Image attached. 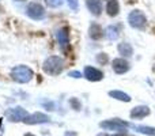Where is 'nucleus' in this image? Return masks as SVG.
I'll use <instances>...</instances> for the list:
<instances>
[{
	"label": "nucleus",
	"mask_w": 155,
	"mask_h": 136,
	"mask_svg": "<svg viewBox=\"0 0 155 136\" xmlns=\"http://www.w3.org/2000/svg\"><path fill=\"white\" fill-rule=\"evenodd\" d=\"M63 68H64V61L59 56H49L42 64L44 72L48 75H53V76L61 74Z\"/></svg>",
	"instance_id": "obj_1"
},
{
	"label": "nucleus",
	"mask_w": 155,
	"mask_h": 136,
	"mask_svg": "<svg viewBox=\"0 0 155 136\" xmlns=\"http://www.w3.org/2000/svg\"><path fill=\"white\" fill-rule=\"evenodd\" d=\"M11 78H12L14 82L16 83H27L30 82V80L33 79V76H34V72H33V69L30 67H27V65H16V67H14L11 69Z\"/></svg>",
	"instance_id": "obj_2"
},
{
	"label": "nucleus",
	"mask_w": 155,
	"mask_h": 136,
	"mask_svg": "<svg viewBox=\"0 0 155 136\" xmlns=\"http://www.w3.org/2000/svg\"><path fill=\"white\" fill-rule=\"evenodd\" d=\"M99 127L105 131H114V132H124L128 127H131V124L127 123V121H123L120 118H113V120H106V121H101L99 123Z\"/></svg>",
	"instance_id": "obj_3"
},
{
	"label": "nucleus",
	"mask_w": 155,
	"mask_h": 136,
	"mask_svg": "<svg viewBox=\"0 0 155 136\" xmlns=\"http://www.w3.org/2000/svg\"><path fill=\"white\" fill-rule=\"evenodd\" d=\"M128 23L131 27L137 30H143L146 26H147V18L146 15L139 10H134L129 12L128 15Z\"/></svg>",
	"instance_id": "obj_4"
},
{
	"label": "nucleus",
	"mask_w": 155,
	"mask_h": 136,
	"mask_svg": "<svg viewBox=\"0 0 155 136\" xmlns=\"http://www.w3.org/2000/svg\"><path fill=\"white\" fill-rule=\"evenodd\" d=\"M27 116H29V113L21 106L11 108V109L5 110V117H7V120L11 121V123H19V121H23Z\"/></svg>",
	"instance_id": "obj_5"
},
{
	"label": "nucleus",
	"mask_w": 155,
	"mask_h": 136,
	"mask_svg": "<svg viewBox=\"0 0 155 136\" xmlns=\"http://www.w3.org/2000/svg\"><path fill=\"white\" fill-rule=\"evenodd\" d=\"M26 14L29 18L34 19V21H40L45 16V8L40 3H29V5L26 7Z\"/></svg>",
	"instance_id": "obj_6"
},
{
	"label": "nucleus",
	"mask_w": 155,
	"mask_h": 136,
	"mask_svg": "<svg viewBox=\"0 0 155 136\" xmlns=\"http://www.w3.org/2000/svg\"><path fill=\"white\" fill-rule=\"evenodd\" d=\"M57 41H59V45L61 48V51H64L65 53L70 49V30L68 27H61V29L57 30Z\"/></svg>",
	"instance_id": "obj_7"
},
{
	"label": "nucleus",
	"mask_w": 155,
	"mask_h": 136,
	"mask_svg": "<svg viewBox=\"0 0 155 136\" xmlns=\"http://www.w3.org/2000/svg\"><path fill=\"white\" fill-rule=\"evenodd\" d=\"M51 121V117L45 113L41 112H35L33 114H29L26 118L23 120L25 124H30V125H34V124H44V123H49Z\"/></svg>",
	"instance_id": "obj_8"
},
{
	"label": "nucleus",
	"mask_w": 155,
	"mask_h": 136,
	"mask_svg": "<svg viewBox=\"0 0 155 136\" xmlns=\"http://www.w3.org/2000/svg\"><path fill=\"white\" fill-rule=\"evenodd\" d=\"M83 75H84V78L87 80H90V82H99V80L104 79V72L98 68L91 67V65L84 67V69H83Z\"/></svg>",
	"instance_id": "obj_9"
},
{
	"label": "nucleus",
	"mask_w": 155,
	"mask_h": 136,
	"mask_svg": "<svg viewBox=\"0 0 155 136\" xmlns=\"http://www.w3.org/2000/svg\"><path fill=\"white\" fill-rule=\"evenodd\" d=\"M151 113L150 108L144 106V105H140V106H136L131 110V118L132 120H142V118L147 117Z\"/></svg>",
	"instance_id": "obj_10"
},
{
	"label": "nucleus",
	"mask_w": 155,
	"mask_h": 136,
	"mask_svg": "<svg viewBox=\"0 0 155 136\" xmlns=\"http://www.w3.org/2000/svg\"><path fill=\"white\" fill-rule=\"evenodd\" d=\"M113 71L116 72L117 75H123L125 74L127 71H129V63L125 59H114L112 63Z\"/></svg>",
	"instance_id": "obj_11"
},
{
	"label": "nucleus",
	"mask_w": 155,
	"mask_h": 136,
	"mask_svg": "<svg viewBox=\"0 0 155 136\" xmlns=\"http://www.w3.org/2000/svg\"><path fill=\"white\" fill-rule=\"evenodd\" d=\"M86 5H87L88 11H90L94 16H99L102 14L101 0H86Z\"/></svg>",
	"instance_id": "obj_12"
},
{
	"label": "nucleus",
	"mask_w": 155,
	"mask_h": 136,
	"mask_svg": "<svg viewBox=\"0 0 155 136\" xmlns=\"http://www.w3.org/2000/svg\"><path fill=\"white\" fill-rule=\"evenodd\" d=\"M104 29L99 26L98 23H91L90 25V29H88V35H90L91 40L94 41H98L104 37Z\"/></svg>",
	"instance_id": "obj_13"
},
{
	"label": "nucleus",
	"mask_w": 155,
	"mask_h": 136,
	"mask_svg": "<svg viewBox=\"0 0 155 136\" xmlns=\"http://www.w3.org/2000/svg\"><path fill=\"white\" fill-rule=\"evenodd\" d=\"M106 12L109 16H116L120 12V4H118V0H107L106 3Z\"/></svg>",
	"instance_id": "obj_14"
},
{
	"label": "nucleus",
	"mask_w": 155,
	"mask_h": 136,
	"mask_svg": "<svg viewBox=\"0 0 155 136\" xmlns=\"http://www.w3.org/2000/svg\"><path fill=\"white\" fill-rule=\"evenodd\" d=\"M117 49H118V53H120L121 56H124V57H131L132 55H134V48H132V45L131 44H128V42L118 44Z\"/></svg>",
	"instance_id": "obj_15"
},
{
	"label": "nucleus",
	"mask_w": 155,
	"mask_h": 136,
	"mask_svg": "<svg viewBox=\"0 0 155 136\" xmlns=\"http://www.w3.org/2000/svg\"><path fill=\"white\" fill-rule=\"evenodd\" d=\"M109 97L117 99V101H123V102H131V99H132L127 93H124V91H120V90H112V91H109Z\"/></svg>",
	"instance_id": "obj_16"
},
{
	"label": "nucleus",
	"mask_w": 155,
	"mask_h": 136,
	"mask_svg": "<svg viewBox=\"0 0 155 136\" xmlns=\"http://www.w3.org/2000/svg\"><path fill=\"white\" fill-rule=\"evenodd\" d=\"M105 35L107 37V40L110 41H116L118 38V29L116 26H107L106 30H105Z\"/></svg>",
	"instance_id": "obj_17"
},
{
	"label": "nucleus",
	"mask_w": 155,
	"mask_h": 136,
	"mask_svg": "<svg viewBox=\"0 0 155 136\" xmlns=\"http://www.w3.org/2000/svg\"><path fill=\"white\" fill-rule=\"evenodd\" d=\"M137 132L140 134H144L148 136H155V128L154 127H147V125H136L135 127Z\"/></svg>",
	"instance_id": "obj_18"
},
{
	"label": "nucleus",
	"mask_w": 155,
	"mask_h": 136,
	"mask_svg": "<svg viewBox=\"0 0 155 136\" xmlns=\"http://www.w3.org/2000/svg\"><path fill=\"white\" fill-rule=\"evenodd\" d=\"M97 61H98V64L105 65L109 63V56L106 53H98L97 55Z\"/></svg>",
	"instance_id": "obj_19"
},
{
	"label": "nucleus",
	"mask_w": 155,
	"mask_h": 136,
	"mask_svg": "<svg viewBox=\"0 0 155 136\" xmlns=\"http://www.w3.org/2000/svg\"><path fill=\"white\" fill-rule=\"evenodd\" d=\"M46 5L51 8H57L63 4V0H45Z\"/></svg>",
	"instance_id": "obj_20"
},
{
	"label": "nucleus",
	"mask_w": 155,
	"mask_h": 136,
	"mask_svg": "<svg viewBox=\"0 0 155 136\" xmlns=\"http://www.w3.org/2000/svg\"><path fill=\"white\" fill-rule=\"evenodd\" d=\"M70 105L72 106V109H75V110L82 109V104H80V101L78 98H71L70 99Z\"/></svg>",
	"instance_id": "obj_21"
},
{
	"label": "nucleus",
	"mask_w": 155,
	"mask_h": 136,
	"mask_svg": "<svg viewBox=\"0 0 155 136\" xmlns=\"http://www.w3.org/2000/svg\"><path fill=\"white\" fill-rule=\"evenodd\" d=\"M68 2V5L72 11H78L79 10V0H67Z\"/></svg>",
	"instance_id": "obj_22"
},
{
	"label": "nucleus",
	"mask_w": 155,
	"mask_h": 136,
	"mask_svg": "<svg viewBox=\"0 0 155 136\" xmlns=\"http://www.w3.org/2000/svg\"><path fill=\"white\" fill-rule=\"evenodd\" d=\"M68 76H71V78H82V74H80L79 71H71V72H68Z\"/></svg>",
	"instance_id": "obj_23"
},
{
	"label": "nucleus",
	"mask_w": 155,
	"mask_h": 136,
	"mask_svg": "<svg viewBox=\"0 0 155 136\" xmlns=\"http://www.w3.org/2000/svg\"><path fill=\"white\" fill-rule=\"evenodd\" d=\"M64 136H78V134H76V132H65V135Z\"/></svg>",
	"instance_id": "obj_24"
},
{
	"label": "nucleus",
	"mask_w": 155,
	"mask_h": 136,
	"mask_svg": "<svg viewBox=\"0 0 155 136\" xmlns=\"http://www.w3.org/2000/svg\"><path fill=\"white\" fill-rule=\"evenodd\" d=\"M112 136H132V135H127V134H124V132H121V134H116V135H112Z\"/></svg>",
	"instance_id": "obj_25"
},
{
	"label": "nucleus",
	"mask_w": 155,
	"mask_h": 136,
	"mask_svg": "<svg viewBox=\"0 0 155 136\" xmlns=\"http://www.w3.org/2000/svg\"><path fill=\"white\" fill-rule=\"evenodd\" d=\"M23 136H34V135H33V134H25Z\"/></svg>",
	"instance_id": "obj_26"
},
{
	"label": "nucleus",
	"mask_w": 155,
	"mask_h": 136,
	"mask_svg": "<svg viewBox=\"0 0 155 136\" xmlns=\"http://www.w3.org/2000/svg\"><path fill=\"white\" fill-rule=\"evenodd\" d=\"M16 2H26V0H16Z\"/></svg>",
	"instance_id": "obj_27"
},
{
	"label": "nucleus",
	"mask_w": 155,
	"mask_h": 136,
	"mask_svg": "<svg viewBox=\"0 0 155 136\" xmlns=\"http://www.w3.org/2000/svg\"><path fill=\"white\" fill-rule=\"evenodd\" d=\"M0 127H2V118H0Z\"/></svg>",
	"instance_id": "obj_28"
}]
</instances>
